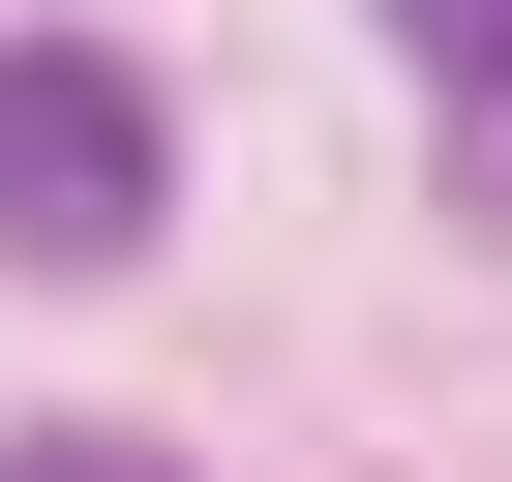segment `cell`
Segmentation results:
<instances>
[{"label":"cell","mask_w":512,"mask_h":482,"mask_svg":"<svg viewBox=\"0 0 512 482\" xmlns=\"http://www.w3.org/2000/svg\"><path fill=\"white\" fill-rule=\"evenodd\" d=\"M151 241V61L0 31V272H121Z\"/></svg>","instance_id":"cell-1"},{"label":"cell","mask_w":512,"mask_h":482,"mask_svg":"<svg viewBox=\"0 0 512 482\" xmlns=\"http://www.w3.org/2000/svg\"><path fill=\"white\" fill-rule=\"evenodd\" d=\"M392 61L422 91H512V0H392Z\"/></svg>","instance_id":"cell-2"},{"label":"cell","mask_w":512,"mask_h":482,"mask_svg":"<svg viewBox=\"0 0 512 482\" xmlns=\"http://www.w3.org/2000/svg\"><path fill=\"white\" fill-rule=\"evenodd\" d=\"M0 482H181V452H0Z\"/></svg>","instance_id":"cell-3"}]
</instances>
